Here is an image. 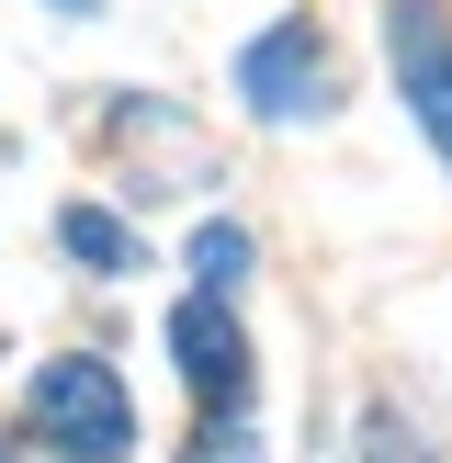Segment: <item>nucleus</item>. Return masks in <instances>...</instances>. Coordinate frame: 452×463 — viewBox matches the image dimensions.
<instances>
[{"instance_id": "1", "label": "nucleus", "mask_w": 452, "mask_h": 463, "mask_svg": "<svg viewBox=\"0 0 452 463\" xmlns=\"http://www.w3.org/2000/svg\"><path fill=\"white\" fill-rule=\"evenodd\" d=\"M34 419H45V441L80 452V463L136 452V396H125V373L90 362V351H57V362L34 373Z\"/></svg>"}, {"instance_id": "2", "label": "nucleus", "mask_w": 452, "mask_h": 463, "mask_svg": "<svg viewBox=\"0 0 452 463\" xmlns=\"http://www.w3.org/2000/svg\"><path fill=\"white\" fill-rule=\"evenodd\" d=\"M238 102L260 113V125H306V113H328V34H316L306 12H283L271 34L238 45Z\"/></svg>"}, {"instance_id": "3", "label": "nucleus", "mask_w": 452, "mask_h": 463, "mask_svg": "<svg viewBox=\"0 0 452 463\" xmlns=\"http://www.w3.org/2000/svg\"><path fill=\"white\" fill-rule=\"evenodd\" d=\"M384 57H396L407 113L429 125V147L452 170V23H441V0H384Z\"/></svg>"}, {"instance_id": "4", "label": "nucleus", "mask_w": 452, "mask_h": 463, "mask_svg": "<svg viewBox=\"0 0 452 463\" xmlns=\"http://www.w3.org/2000/svg\"><path fill=\"white\" fill-rule=\"evenodd\" d=\"M170 362H181V384H193L203 407H226V419L249 407V339L226 328V306H215V294L170 306Z\"/></svg>"}, {"instance_id": "5", "label": "nucleus", "mask_w": 452, "mask_h": 463, "mask_svg": "<svg viewBox=\"0 0 452 463\" xmlns=\"http://www.w3.org/2000/svg\"><path fill=\"white\" fill-rule=\"evenodd\" d=\"M57 238H68V260H90V271H136V238L102 215V203H68V215H57Z\"/></svg>"}, {"instance_id": "6", "label": "nucleus", "mask_w": 452, "mask_h": 463, "mask_svg": "<svg viewBox=\"0 0 452 463\" xmlns=\"http://www.w3.org/2000/svg\"><path fill=\"white\" fill-rule=\"evenodd\" d=\"M238 271H249V238H238V226H203V238H193V283L203 294H238Z\"/></svg>"}, {"instance_id": "7", "label": "nucleus", "mask_w": 452, "mask_h": 463, "mask_svg": "<svg viewBox=\"0 0 452 463\" xmlns=\"http://www.w3.org/2000/svg\"><path fill=\"white\" fill-rule=\"evenodd\" d=\"M362 463H419V441H407L396 419H373V430H362Z\"/></svg>"}, {"instance_id": "8", "label": "nucleus", "mask_w": 452, "mask_h": 463, "mask_svg": "<svg viewBox=\"0 0 452 463\" xmlns=\"http://www.w3.org/2000/svg\"><path fill=\"white\" fill-rule=\"evenodd\" d=\"M193 463H249V441H203V452H193Z\"/></svg>"}]
</instances>
